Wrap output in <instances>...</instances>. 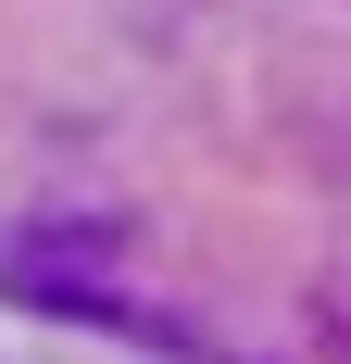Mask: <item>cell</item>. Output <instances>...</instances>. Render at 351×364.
<instances>
[]
</instances>
